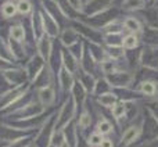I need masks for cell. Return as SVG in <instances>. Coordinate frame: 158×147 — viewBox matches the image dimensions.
<instances>
[{"label":"cell","instance_id":"6da1fadb","mask_svg":"<svg viewBox=\"0 0 158 147\" xmlns=\"http://www.w3.org/2000/svg\"><path fill=\"white\" fill-rule=\"evenodd\" d=\"M75 100L74 97H68L65 101L63 103V106L60 107L57 112H56V118H54V125H56V131H64L68 126L69 121L72 120L75 114Z\"/></svg>","mask_w":158,"mask_h":147},{"label":"cell","instance_id":"7a4b0ae2","mask_svg":"<svg viewBox=\"0 0 158 147\" xmlns=\"http://www.w3.org/2000/svg\"><path fill=\"white\" fill-rule=\"evenodd\" d=\"M35 93H36L38 101L44 107V108L52 107L53 104L56 103V100H57V93H56V89L53 87V85L35 89Z\"/></svg>","mask_w":158,"mask_h":147},{"label":"cell","instance_id":"3957f363","mask_svg":"<svg viewBox=\"0 0 158 147\" xmlns=\"http://www.w3.org/2000/svg\"><path fill=\"white\" fill-rule=\"evenodd\" d=\"M52 39L49 35L43 33L40 38L36 40V49H38V54L49 64L50 61V56H52L53 52V43H52Z\"/></svg>","mask_w":158,"mask_h":147},{"label":"cell","instance_id":"277c9868","mask_svg":"<svg viewBox=\"0 0 158 147\" xmlns=\"http://www.w3.org/2000/svg\"><path fill=\"white\" fill-rule=\"evenodd\" d=\"M57 79H58V87H60V90H64V92L71 90L75 83L74 78H72V72H69L64 67L57 72Z\"/></svg>","mask_w":158,"mask_h":147},{"label":"cell","instance_id":"5b68a950","mask_svg":"<svg viewBox=\"0 0 158 147\" xmlns=\"http://www.w3.org/2000/svg\"><path fill=\"white\" fill-rule=\"evenodd\" d=\"M61 63H63V67L65 69H68L69 72H77L78 67H79V60H77L74 54L71 52H67V50H63L61 52Z\"/></svg>","mask_w":158,"mask_h":147},{"label":"cell","instance_id":"8992f818","mask_svg":"<svg viewBox=\"0 0 158 147\" xmlns=\"http://www.w3.org/2000/svg\"><path fill=\"white\" fill-rule=\"evenodd\" d=\"M8 38L17 43H25V28L21 24H14L8 28Z\"/></svg>","mask_w":158,"mask_h":147},{"label":"cell","instance_id":"52a82bcc","mask_svg":"<svg viewBox=\"0 0 158 147\" xmlns=\"http://www.w3.org/2000/svg\"><path fill=\"white\" fill-rule=\"evenodd\" d=\"M122 27H123V29H126L129 33H136V35L143 31L142 22H140L136 17H126L122 22Z\"/></svg>","mask_w":158,"mask_h":147},{"label":"cell","instance_id":"ba28073f","mask_svg":"<svg viewBox=\"0 0 158 147\" xmlns=\"http://www.w3.org/2000/svg\"><path fill=\"white\" fill-rule=\"evenodd\" d=\"M0 11H2L3 18H6V19L14 18V17L18 14V11H17V3H14L13 0H7V2H4L2 4Z\"/></svg>","mask_w":158,"mask_h":147},{"label":"cell","instance_id":"9c48e42d","mask_svg":"<svg viewBox=\"0 0 158 147\" xmlns=\"http://www.w3.org/2000/svg\"><path fill=\"white\" fill-rule=\"evenodd\" d=\"M61 42H63V44L65 47H72L74 44L78 43V33L75 32V29H72V28H69V29H65L63 32V35H61Z\"/></svg>","mask_w":158,"mask_h":147},{"label":"cell","instance_id":"30bf717a","mask_svg":"<svg viewBox=\"0 0 158 147\" xmlns=\"http://www.w3.org/2000/svg\"><path fill=\"white\" fill-rule=\"evenodd\" d=\"M106 56H107V58L118 61L119 58H122L125 56V49L122 46H107Z\"/></svg>","mask_w":158,"mask_h":147},{"label":"cell","instance_id":"8fae6325","mask_svg":"<svg viewBox=\"0 0 158 147\" xmlns=\"http://www.w3.org/2000/svg\"><path fill=\"white\" fill-rule=\"evenodd\" d=\"M139 46V38L136 33H128L122 39V47L125 50H135Z\"/></svg>","mask_w":158,"mask_h":147},{"label":"cell","instance_id":"7c38bea8","mask_svg":"<svg viewBox=\"0 0 158 147\" xmlns=\"http://www.w3.org/2000/svg\"><path fill=\"white\" fill-rule=\"evenodd\" d=\"M146 7V0H123L122 8L126 11H137Z\"/></svg>","mask_w":158,"mask_h":147},{"label":"cell","instance_id":"4fadbf2b","mask_svg":"<svg viewBox=\"0 0 158 147\" xmlns=\"http://www.w3.org/2000/svg\"><path fill=\"white\" fill-rule=\"evenodd\" d=\"M17 11L21 15H28V14H31L33 11V6L29 0H18V3H17Z\"/></svg>","mask_w":158,"mask_h":147},{"label":"cell","instance_id":"5bb4252c","mask_svg":"<svg viewBox=\"0 0 158 147\" xmlns=\"http://www.w3.org/2000/svg\"><path fill=\"white\" fill-rule=\"evenodd\" d=\"M90 124H92V115H90L89 111L83 110V111L81 112V115H79L78 128H81L82 131H85V129H87L90 126Z\"/></svg>","mask_w":158,"mask_h":147},{"label":"cell","instance_id":"9a60e30c","mask_svg":"<svg viewBox=\"0 0 158 147\" xmlns=\"http://www.w3.org/2000/svg\"><path fill=\"white\" fill-rule=\"evenodd\" d=\"M96 131L101 135H108V133H111V131H112V125L108 120L101 118V120L97 122V125H96Z\"/></svg>","mask_w":158,"mask_h":147},{"label":"cell","instance_id":"2e32d148","mask_svg":"<svg viewBox=\"0 0 158 147\" xmlns=\"http://www.w3.org/2000/svg\"><path fill=\"white\" fill-rule=\"evenodd\" d=\"M98 103L104 107H112L117 103V96L112 93H101V96L98 97Z\"/></svg>","mask_w":158,"mask_h":147},{"label":"cell","instance_id":"e0dca14e","mask_svg":"<svg viewBox=\"0 0 158 147\" xmlns=\"http://www.w3.org/2000/svg\"><path fill=\"white\" fill-rule=\"evenodd\" d=\"M103 139H104V135L98 133V132L96 131L87 136L86 143H87V146H90V147H98L101 145V142H103Z\"/></svg>","mask_w":158,"mask_h":147},{"label":"cell","instance_id":"ac0fdd59","mask_svg":"<svg viewBox=\"0 0 158 147\" xmlns=\"http://www.w3.org/2000/svg\"><path fill=\"white\" fill-rule=\"evenodd\" d=\"M140 92L147 94V96H154L157 92V86L154 82L144 81V82H142V85H140Z\"/></svg>","mask_w":158,"mask_h":147},{"label":"cell","instance_id":"d6986e66","mask_svg":"<svg viewBox=\"0 0 158 147\" xmlns=\"http://www.w3.org/2000/svg\"><path fill=\"white\" fill-rule=\"evenodd\" d=\"M136 136H137V129L135 128V126H132V128L126 129V132L123 133L122 143H125V145H129L131 142H133V140L136 139Z\"/></svg>","mask_w":158,"mask_h":147},{"label":"cell","instance_id":"ffe728a7","mask_svg":"<svg viewBox=\"0 0 158 147\" xmlns=\"http://www.w3.org/2000/svg\"><path fill=\"white\" fill-rule=\"evenodd\" d=\"M111 112L115 118H121L125 114V104L123 103H115L114 106L111 107Z\"/></svg>","mask_w":158,"mask_h":147},{"label":"cell","instance_id":"44dd1931","mask_svg":"<svg viewBox=\"0 0 158 147\" xmlns=\"http://www.w3.org/2000/svg\"><path fill=\"white\" fill-rule=\"evenodd\" d=\"M68 2V4H69V7L71 8H74L75 11H83V7H85V4H83V2L82 0H67Z\"/></svg>","mask_w":158,"mask_h":147},{"label":"cell","instance_id":"7402d4cb","mask_svg":"<svg viewBox=\"0 0 158 147\" xmlns=\"http://www.w3.org/2000/svg\"><path fill=\"white\" fill-rule=\"evenodd\" d=\"M98 147H114V143H112L111 139H108V137H104L103 142H101V145Z\"/></svg>","mask_w":158,"mask_h":147},{"label":"cell","instance_id":"603a6c76","mask_svg":"<svg viewBox=\"0 0 158 147\" xmlns=\"http://www.w3.org/2000/svg\"><path fill=\"white\" fill-rule=\"evenodd\" d=\"M57 147H69V145H68V142H67V139H65L63 143H61V145H58Z\"/></svg>","mask_w":158,"mask_h":147}]
</instances>
